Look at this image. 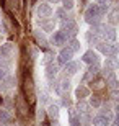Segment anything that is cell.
Listing matches in <instances>:
<instances>
[{
    "label": "cell",
    "mask_w": 119,
    "mask_h": 126,
    "mask_svg": "<svg viewBox=\"0 0 119 126\" xmlns=\"http://www.w3.org/2000/svg\"><path fill=\"white\" fill-rule=\"evenodd\" d=\"M21 92H23V98L28 102V105H33V103L36 102V89H34V80H33L31 72H28V70H23Z\"/></svg>",
    "instance_id": "cell-1"
},
{
    "label": "cell",
    "mask_w": 119,
    "mask_h": 126,
    "mask_svg": "<svg viewBox=\"0 0 119 126\" xmlns=\"http://www.w3.org/2000/svg\"><path fill=\"white\" fill-rule=\"evenodd\" d=\"M101 16H103L101 8H100V5H96V3L88 5V8L85 10V20H87V23H90V25L100 23Z\"/></svg>",
    "instance_id": "cell-2"
},
{
    "label": "cell",
    "mask_w": 119,
    "mask_h": 126,
    "mask_svg": "<svg viewBox=\"0 0 119 126\" xmlns=\"http://www.w3.org/2000/svg\"><path fill=\"white\" fill-rule=\"evenodd\" d=\"M13 102H15V108H16V111H18V115L21 118H26L28 115H29V105H28V102L23 98V95H15L13 98Z\"/></svg>",
    "instance_id": "cell-3"
},
{
    "label": "cell",
    "mask_w": 119,
    "mask_h": 126,
    "mask_svg": "<svg viewBox=\"0 0 119 126\" xmlns=\"http://www.w3.org/2000/svg\"><path fill=\"white\" fill-rule=\"evenodd\" d=\"M52 13H54V10H52V7H51L47 2H42V3H38L36 7V15L39 20H47L52 16Z\"/></svg>",
    "instance_id": "cell-4"
},
{
    "label": "cell",
    "mask_w": 119,
    "mask_h": 126,
    "mask_svg": "<svg viewBox=\"0 0 119 126\" xmlns=\"http://www.w3.org/2000/svg\"><path fill=\"white\" fill-rule=\"evenodd\" d=\"M69 39H72V38L67 34L65 31H62V30H59V31H54L52 33V38H51V43L54 44V46H64V44H67V41Z\"/></svg>",
    "instance_id": "cell-5"
},
{
    "label": "cell",
    "mask_w": 119,
    "mask_h": 126,
    "mask_svg": "<svg viewBox=\"0 0 119 126\" xmlns=\"http://www.w3.org/2000/svg\"><path fill=\"white\" fill-rule=\"evenodd\" d=\"M60 30L65 31L70 38H73L75 34H77V31H78V26H77V23H75L72 18H67V20L62 21V28H60Z\"/></svg>",
    "instance_id": "cell-6"
},
{
    "label": "cell",
    "mask_w": 119,
    "mask_h": 126,
    "mask_svg": "<svg viewBox=\"0 0 119 126\" xmlns=\"http://www.w3.org/2000/svg\"><path fill=\"white\" fill-rule=\"evenodd\" d=\"M100 65L98 64H93V65H88V69H87V72H85V75H83V80L85 82H92L95 77H98L100 75Z\"/></svg>",
    "instance_id": "cell-7"
},
{
    "label": "cell",
    "mask_w": 119,
    "mask_h": 126,
    "mask_svg": "<svg viewBox=\"0 0 119 126\" xmlns=\"http://www.w3.org/2000/svg\"><path fill=\"white\" fill-rule=\"evenodd\" d=\"M72 52L67 49V47H64V49H60V52H59V56H57V65H65L67 62H70L72 61Z\"/></svg>",
    "instance_id": "cell-8"
},
{
    "label": "cell",
    "mask_w": 119,
    "mask_h": 126,
    "mask_svg": "<svg viewBox=\"0 0 119 126\" xmlns=\"http://www.w3.org/2000/svg\"><path fill=\"white\" fill-rule=\"evenodd\" d=\"M82 61L85 62V64H88V65H93V64H98V61H100V57H98V54H96L93 49H88L85 54H83V57H82Z\"/></svg>",
    "instance_id": "cell-9"
},
{
    "label": "cell",
    "mask_w": 119,
    "mask_h": 126,
    "mask_svg": "<svg viewBox=\"0 0 119 126\" xmlns=\"http://www.w3.org/2000/svg\"><path fill=\"white\" fill-rule=\"evenodd\" d=\"M13 54H15V44H13V43H5V44L0 46V56L10 59Z\"/></svg>",
    "instance_id": "cell-10"
},
{
    "label": "cell",
    "mask_w": 119,
    "mask_h": 126,
    "mask_svg": "<svg viewBox=\"0 0 119 126\" xmlns=\"http://www.w3.org/2000/svg\"><path fill=\"white\" fill-rule=\"evenodd\" d=\"M57 72H59V65H57V62H49V64H46V77L52 82V80L55 79V75H57Z\"/></svg>",
    "instance_id": "cell-11"
},
{
    "label": "cell",
    "mask_w": 119,
    "mask_h": 126,
    "mask_svg": "<svg viewBox=\"0 0 119 126\" xmlns=\"http://www.w3.org/2000/svg\"><path fill=\"white\" fill-rule=\"evenodd\" d=\"M88 84H90V87H88V89H90V90L93 89V92H101V90H105V87H106V82L101 79L100 75H98V77H95V79H93L92 82H88Z\"/></svg>",
    "instance_id": "cell-12"
},
{
    "label": "cell",
    "mask_w": 119,
    "mask_h": 126,
    "mask_svg": "<svg viewBox=\"0 0 119 126\" xmlns=\"http://www.w3.org/2000/svg\"><path fill=\"white\" fill-rule=\"evenodd\" d=\"M64 67H65V70H64L65 75H75L78 70L82 69V64H80V62H75V61H70V62H67Z\"/></svg>",
    "instance_id": "cell-13"
},
{
    "label": "cell",
    "mask_w": 119,
    "mask_h": 126,
    "mask_svg": "<svg viewBox=\"0 0 119 126\" xmlns=\"http://www.w3.org/2000/svg\"><path fill=\"white\" fill-rule=\"evenodd\" d=\"M90 95H92V90L88 89L87 85L80 84V85L77 87V89H75V97H77L78 100H85V98L90 97Z\"/></svg>",
    "instance_id": "cell-14"
},
{
    "label": "cell",
    "mask_w": 119,
    "mask_h": 126,
    "mask_svg": "<svg viewBox=\"0 0 119 126\" xmlns=\"http://www.w3.org/2000/svg\"><path fill=\"white\" fill-rule=\"evenodd\" d=\"M39 26L42 31H55V20L54 18H47V20H39Z\"/></svg>",
    "instance_id": "cell-15"
},
{
    "label": "cell",
    "mask_w": 119,
    "mask_h": 126,
    "mask_svg": "<svg viewBox=\"0 0 119 126\" xmlns=\"http://www.w3.org/2000/svg\"><path fill=\"white\" fill-rule=\"evenodd\" d=\"M34 39H36V43H38L39 47L47 49V39H46V36L41 33V30H36V31H34Z\"/></svg>",
    "instance_id": "cell-16"
},
{
    "label": "cell",
    "mask_w": 119,
    "mask_h": 126,
    "mask_svg": "<svg viewBox=\"0 0 119 126\" xmlns=\"http://www.w3.org/2000/svg\"><path fill=\"white\" fill-rule=\"evenodd\" d=\"M59 107L57 105H54V103H51L49 107H47V116L52 120V121H55V120H59Z\"/></svg>",
    "instance_id": "cell-17"
},
{
    "label": "cell",
    "mask_w": 119,
    "mask_h": 126,
    "mask_svg": "<svg viewBox=\"0 0 119 126\" xmlns=\"http://www.w3.org/2000/svg\"><path fill=\"white\" fill-rule=\"evenodd\" d=\"M0 125L3 126L12 125V113L8 110H0Z\"/></svg>",
    "instance_id": "cell-18"
},
{
    "label": "cell",
    "mask_w": 119,
    "mask_h": 126,
    "mask_svg": "<svg viewBox=\"0 0 119 126\" xmlns=\"http://www.w3.org/2000/svg\"><path fill=\"white\" fill-rule=\"evenodd\" d=\"M80 46H82V44H80V41H78V39H75V38H72V39H69V41H67V49H69L72 54H75V52L80 51Z\"/></svg>",
    "instance_id": "cell-19"
},
{
    "label": "cell",
    "mask_w": 119,
    "mask_h": 126,
    "mask_svg": "<svg viewBox=\"0 0 119 126\" xmlns=\"http://www.w3.org/2000/svg\"><path fill=\"white\" fill-rule=\"evenodd\" d=\"M93 121V126H109V120L106 116H103V115H96L95 118H92Z\"/></svg>",
    "instance_id": "cell-20"
},
{
    "label": "cell",
    "mask_w": 119,
    "mask_h": 126,
    "mask_svg": "<svg viewBox=\"0 0 119 126\" xmlns=\"http://www.w3.org/2000/svg\"><path fill=\"white\" fill-rule=\"evenodd\" d=\"M87 41H88V44H92V46H96V44L101 41V38L98 36L95 31H92V30H90V31H87Z\"/></svg>",
    "instance_id": "cell-21"
},
{
    "label": "cell",
    "mask_w": 119,
    "mask_h": 126,
    "mask_svg": "<svg viewBox=\"0 0 119 126\" xmlns=\"http://www.w3.org/2000/svg\"><path fill=\"white\" fill-rule=\"evenodd\" d=\"M90 107L93 108H100L101 105H103V100H101V95L100 94H93L90 95V103H88Z\"/></svg>",
    "instance_id": "cell-22"
},
{
    "label": "cell",
    "mask_w": 119,
    "mask_h": 126,
    "mask_svg": "<svg viewBox=\"0 0 119 126\" xmlns=\"http://www.w3.org/2000/svg\"><path fill=\"white\" fill-rule=\"evenodd\" d=\"M77 111H78V115H82V113H85V111H90L88 108H90V105L88 103H85L83 100H78V105H77Z\"/></svg>",
    "instance_id": "cell-23"
},
{
    "label": "cell",
    "mask_w": 119,
    "mask_h": 126,
    "mask_svg": "<svg viewBox=\"0 0 119 126\" xmlns=\"http://www.w3.org/2000/svg\"><path fill=\"white\" fill-rule=\"evenodd\" d=\"M55 16H57V20H60V21H64V20L69 18V16H67V10H64V8L55 10Z\"/></svg>",
    "instance_id": "cell-24"
},
{
    "label": "cell",
    "mask_w": 119,
    "mask_h": 126,
    "mask_svg": "<svg viewBox=\"0 0 119 126\" xmlns=\"http://www.w3.org/2000/svg\"><path fill=\"white\" fill-rule=\"evenodd\" d=\"M108 18H109L108 21H109V23L113 25V26H114V25H116V21H118V10H116V8H113V10L109 12V15H108Z\"/></svg>",
    "instance_id": "cell-25"
},
{
    "label": "cell",
    "mask_w": 119,
    "mask_h": 126,
    "mask_svg": "<svg viewBox=\"0 0 119 126\" xmlns=\"http://www.w3.org/2000/svg\"><path fill=\"white\" fill-rule=\"evenodd\" d=\"M70 126H80V116L77 113H70Z\"/></svg>",
    "instance_id": "cell-26"
},
{
    "label": "cell",
    "mask_w": 119,
    "mask_h": 126,
    "mask_svg": "<svg viewBox=\"0 0 119 126\" xmlns=\"http://www.w3.org/2000/svg\"><path fill=\"white\" fill-rule=\"evenodd\" d=\"M60 2H62V8L64 10H70L75 5V0H60Z\"/></svg>",
    "instance_id": "cell-27"
},
{
    "label": "cell",
    "mask_w": 119,
    "mask_h": 126,
    "mask_svg": "<svg viewBox=\"0 0 119 126\" xmlns=\"http://www.w3.org/2000/svg\"><path fill=\"white\" fill-rule=\"evenodd\" d=\"M60 97H62V105H64V107H70V105H72V100H70L69 94H62Z\"/></svg>",
    "instance_id": "cell-28"
},
{
    "label": "cell",
    "mask_w": 119,
    "mask_h": 126,
    "mask_svg": "<svg viewBox=\"0 0 119 126\" xmlns=\"http://www.w3.org/2000/svg\"><path fill=\"white\" fill-rule=\"evenodd\" d=\"M8 70L10 69H5V67H0V82L5 79V77H8Z\"/></svg>",
    "instance_id": "cell-29"
},
{
    "label": "cell",
    "mask_w": 119,
    "mask_h": 126,
    "mask_svg": "<svg viewBox=\"0 0 119 126\" xmlns=\"http://www.w3.org/2000/svg\"><path fill=\"white\" fill-rule=\"evenodd\" d=\"M52 52L49 51V49H46V57H44V61H46V64H49V62H52Z\"/></svg>",
    "instance_id": "cell-30"
},
{
    "label": "cell",
    "mask_w": 119,
    "mask_h": 126,
    "mask_svg": "<svg viewBox=\"0 0 119 126\" xmlns=\"http://www.w3.org/2000/svg\"><path fill=\"white\" fill-rule=\"evenodd\" d=\"M44 115H46V113L42 111V110H39V111H38V118L41 120V123H42V118H44Z\"/></svg>",
    "instance_id": "cell-31"
},
{
    "label": "cell",
    "mask_w": 119,
    "mask_h": 126,
    "mask_svg": "<svg viewBox=\"0 0 119 126\" xmlns=\"http://www.w3.org/2000/svg\"><path fill=\"white\" fill-rule=\"evenodd\" d=\"M96 5H108V0H96Z\"/></svg>",
    "instance_id": "cell-32"
},
{
    "label": "cell",
    "mask_w": 119,
    "mask_h": 126,
    "mask_svg": "<svg viewBox=\"0 0 119 126\" xmlns=\"http://www.w3.org/2000/svg\"><path fill=\"white\" fill-rule=\"evenodd\" d=\"M57 2H59V0H49V5L51 3H57Z\"/></svg>",
    "instance_id": "cell-33"
},
{
    "label": "cell",
    "mask_w": 119,
    "mask_h": 126,
    "mask_svg": "<svg viewBox=\"0 0 119 126\" xmlns=\"http://www.w3.org/2000/svg\"><path fill=\"white\" fill-rule=\"evenodd\" d=\"M109 126H118V123H116V121H113V123H109Z\"/></svg>",
    "instance_id": "cell-34"
},
{
    "label": "cell",
    "mask_w": 119,
    "mask_h": 126,
    "mask_svg": "<svg viewBox=\"0 0 119 126\" xmlns=\"http://www.w3.org/2000/svg\"><path fill=\"white\" fill-rule=\"evenodd\" d=\"M0 102H3V97H2V94H0Z\"/></svg>",
    "instance_id": "cell-35"
},
{
    "label": "cell",
    "mask_w": 119,
    "mask_h": 126,
    "mask_svg": "<svg viewBox=\"0 0 119 126\" xmlns=\"http://www.w3.org/2000/svg\"><path fill=\"white\" fill-rule=\"evenodd\" d=\"M85 126H90V125H85Z\"/></svg>",
    "instance_id": "cell-36"
}]
</instances>
